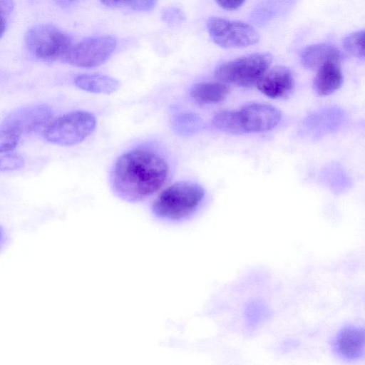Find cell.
Returning <instances> with one entry per match:
<instances>
[{"label":"cell","mask_w":365,"mask_h":365,"mask_svg":"<svg viewBox=\"0 0 365 365\" xmlns=\"http://www.w3.org/2000/svg\"><path fill=\"white\" fill-rule=\"evenodd\" d=\"M22 131L15 126H5L0 130V153L14 150L19 144Z\"/></svg>","instance_id":"17"},{"label":"cell","mask_w":365,"mask_h":365,"mask_svg":"<svg viewBox=\"0 0 365 365\" xmlns=\"http://www.w3.org/2000/svg\"><path fill=\"white\" fill-rule=\"evenodd\" d=\"M339 63V61H329L317 69L313 86L319 96H329L341 86L344 76Z\"/></svg>","instance_id":"12"},{"label":"cell","mask_w":365,"mask_h":365,"mask_svg":"<svg viewBox=\"0 0 365 365\" xmlns=\"http://www.w3.org/2000/svg\"><path fill=\"white\" fill-rule=\"evenodd\" d=\"M24 165V158L18 153H10L0 156V172L14 171Z\"/></svg>","instance_id":"20"},{"label":"cell","mask_w":365,"mask_h":365,"mask_svg":"<svg viewBox=\"0 0 365 365\" xmlns=\"http://www.w3.org/2000/svg\"><path fill=\"white\" fill-rule=\"evenodd\" d=\"M130 1L131 0H100L103 5L113 8L129 5Z\"/></svg>","instance_id":"25"},{"label":"cell","mask_w":365,"mask_h":365,"mask_svg":"<svg viewBox=\"0 0 365 365\" xmlns=\"http://www.w3.org/2000/svg\"><path fill=\"white\" fill-rule=\"evenodd\" d=\"M162 18L166 23L174 25L182 22L185 19V15L179 9L169 7L163 11Z\"/></svg>","instance_id":"22"},{"label":"cell","mask_w":365,"mask_h":365,"mask_svg":"<svg viewBox=\"0 0 365 365\" xmlns=\"http://www.w3.org/2000/svg\"><path fill=\"white\" fill-rule=\"evenodd\" d=\"M74 84L81 90L93 93L110 94L120 88V82L103 74H81L74 79Z\"/></svg>","instance_id":"14"},{"label":"cell","mask_w":365,"mask_h":365,"mask_svg":"<svg viewBox=\"0 0 365 365\" xmlns=\"http://www.w3.org/2000/svg\"><path fill=\"white\" fill-rule=\"evenodd\" d=\"M340 53L329 43H317L306 47L301 53L303 66L309 69H318L329 61H339Z\"/></svg>","instance_id":"13"},{"label":"cell","mask_w":365,"mask_h":365,"mask_svg":"<svg viewBox=\"0 0 365 365\" xmlns=\"http://www.w3.org/2000/svg\"><path fill=\"white\" fill-rule=\"evenodd\" d=\"M14 6L13 0H0V38L4 34L8 19Z\"/></svg>","instance_id":"21"},{"label":"cell","mask_w":365,"mask_h":365,"mask_svg":"<svg viewBox=\"0 0 365 365\" xmlns=\"http://www.w3.org/2000/svg\"><path fill=\"white\" fill-rule=\"evenodd\" d=\"M81 0H57V4L61 8L68 7Z\"/></svg>","instance_id":"26"},{"label":"cell","mask_w":365,"mask_h":365,"mask_svg":"<svg viewBox=\"0 0 365 365\" xmlns=\"http://www.w3.org/2000/svg\"><path fill=\"white\" fill-rule=\"evenodd\" d=\"M272 56L267 53H255L221 64L214 76L220 82L250 87L257 84L269 68Z\"/></svg>","instance_id":"4"},{"label":"cell","mask_w":365,"mask_h":365,"mask_svg":"<svg viewBox=\"0 0 365 365\" xmlns=\"http://www.w3.org/2000/svg\"><path fill=\"white\" fill-rule=\"evenodd\" d=\"M5 241V233L3 228L0 226V249Z\"/></svg>","instance_id":"27"},{"label":"cell","mask_w":365,"mask_h":365,"mask_svg":"<svg viewBox=\"0 0 365 365\" xmlns=\"http://www.w3.org/2000/svg\"><path fill=\"white\" fill-rule=\"evenodd\" d=\"M200 124V118L194 113H182L175 120V128L178 133L188 134L195 130Z\"/></svg>","instance_id":"19"},{"label":"cell","mask_w":365,"mask_h":365,"mask_svg":"<svg viewBox=\"0 0 365 365\" xmlns=\"http://www.w3.org/2000/svg\"><path fill=\"white\" fill-rule=\"evenodd\" d=\"M95 115L85 110H74L53 120L43 133L50 143L63 146L78 144L96 129Z\"/></svg>","instance_id":"3"},{"label":"cell","mask_w":365,"mask_h":365,"mask_svg":"<svg viewBox=\"0 0 365 365\" xmlns=\"http://www.w3.org/2000/svg\"><path fill=\"white\" fill-rule=\"evenodd\" d=\"M169 168L158 153L135 148L122 154L111 172V185L115 195L130 202L143 201L165 184Z\"/></svg>","instance_id":"1"},{"label":"cell","mask_w":365,"mask_h":365,"mask_svg":"<svg viewBox=\"0 0 365 365\" xmlns=\"http://www.w3.org/2000/svg\"><path fill=\"white\" fill-rule=\"evenodd\" d=\"M205 190L192 182H178L164 189L153 201L151 210L158 220L178 223L192 218L200 208Z\"/></svg>","instance_id":"2"},{"label":"cell","mask_w":365,"mask_h":365,"mask_svg":"<svg viewBox=\"0 0 365 365\" xmlns=\"http://www.w3.org/2000/svg\"><path fill=\"white\" fill-rule=\"evenodd\" d=\"M212 122L219 130L227 133L240 134L236 110H220L214 115Z\"/></svg>","instance_id":"16"},{"label":"cell","mask_w":365,"mask_h":365,"mask_svg":"<svg viewBox=\"0 0 365 365\" xmlns=\"http://www.w3.org/2000/svg\"><path fill=\"white\" fill-rule=\"evenodd\" d=\"M331 348L342 360L354 361L363 359L365 352L364 327L354 324L343 326L333 336Z\"/></svg>","instance_id":"9"},{"label":"cell","mask_w":365,"mask_h":365,"mask_svg":"<svg viewBox=\"0 0 365 365\" xmlns=\"http://www.w3.org/2000/svg\"><path fill=\"white\" fill-rule=\"evenodd\" d=\"M207 29L213 42L225 48H245L259 40L258 31L251 25L221 17L209 18Z\"/></svg>","instance_id":"6"},{"label":"cell","mask_w":365,"mask_h":365,"mask_svg":"<svg viewBox=\"0 0 365 365\" xmlns=\"http://www.w3.org/2000/svg\"><path fill=\"white\" fill-rule=\"evenodd\" d=\"M158 0H131L129 5L135 11H147L152 10Z\"/></svg>","instance_id":"23"},{"label":"cell","mask_w":365,"mask_h":365,"mask_svg":"<svg viewBox=\"0 0 365 365\" xmlns=\"http://www.w3.org/2000/svg\"><path fill=\"white\" fill-rule=\"evenodd\" d=\"M24 40L29 52L36 58L46 61L63 58L71 46L70 36L48 24L30 28L25 34Z\"/></svg>","instance_id":"5"},{"label":"cell","mask_w":365,"mask_h":365,"mask_svg":"<svg viewBox=\"0 0 365 365\" xmlns=\"http://www.w3.org/2000/svg\"><path fill=\"white\" fill-rule=\"evenodd\" d=\"M364 31L360 30L349 34L343 41L344 50L351 56L363 58L364 56Z\"/></svg>","instance_id":"18"},{"label":"cell","mask_w":365,"mask_h":365,"mask_svg":"<svg viewBox=\"0 0 365 365\" xmlns=\"http://www.w3.org/2000/svg\"><path fill=\"white\" fill-rule=\"evenodd\" d=\"M53 113L49 107L38 105L22 108L9 116L4 123L5 126H15L22 133H44L53 121Z\"/></svg>","instance_id":"11"},{"label":"cell","mask_w":365,"mask_h":365,"mask_svg":"<svg viewBox=\"0 0 365 365\" xmlns=\"http://www.w3.org/2000/svg\"><path fill=\"white\" fill-rule=\"evenodd\" d=\"M236 111L240 134L269 130L279 124L282 118L277 108L260 103H250Z\"/></svg>","instance_id":"8"},{"label":"cell","mask_w":365,"mask_h":365,"mask_svg":"<svg viewBox=\"0 0 365 365\" xmlns=\"http://www.w3.org/2000/svg\"><path fill=\"white\" fill-rule=\"evenodd\" d=\"M258 90L273 99H285L290 96L294 88L292 71L284 66L268 68L257 83Z\"/></svg>","instance_id":"10"},{"label":"cell","mask_w":365,"mask_h":365,"mask_svg":"<svg viewBox=\"0 0 365 365\" xmlns=\"http://www.w3.org/2000/svg\"><path fill=\"white\" fill-rule=\"evenodd\" d=\"M230 92L227 84L206 82L195 84L190 91L191 98L198 104L212 105L223 101Z\"/></svg>","instance_id":"15"},{"label":"cell","mask_w":365,"mask_h":365,"mask_svg":"<svg viewBox=\"0 0 365 365\" xmlns=\"http://www.w3.org/2000/svg\"><path fill=\"white\" fill-rule=\"evenodd\" d=\"M245 0H216L220 6L227 10H234L239 8Z\"/></svg>","instance_id":"24"},{"label":"cell","mask_w":365,"mask_h":365,"mask_svg":"<svg viewBox=\"0 0 365 365\" xmlns=\"http://www.w3.org/2000/svg\"><path fill=\"white\" fill-rule=\"evenodd\" d=\"M116 47V40L110 36L93 37L71 46L63 59L78 68H94L104 63Z\"/></svg>","instance_id":"7"}]
</instances>
